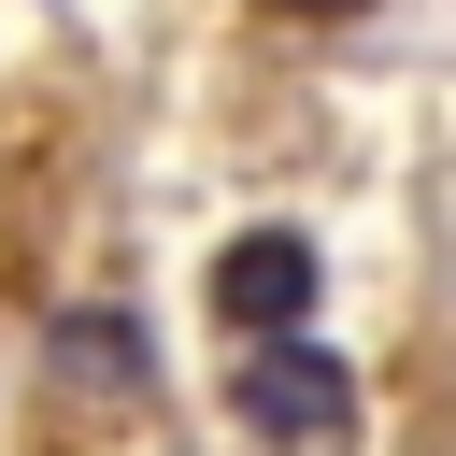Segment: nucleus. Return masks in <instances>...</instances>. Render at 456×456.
<instances>
[{"label":"nucleus","instance_id":"nucleus-1","mask_svg":"<svg viewBox=\"0 0 456 456\" xmlns=\"http://www.w3.org/2000/svg\"><path fill=\"white\" fill-rule=\"evenodd\" d=\"M228 413L271 442V456H356V370L328 342H256L228 370Z\"/></svg>","mask_w":456,"mask_h":456},{"label":"nucleus","instance_id":"nucleus-2","mask_svg":"<svg viewBox=\"0 0 456 456\" xmlns=\"http://www.w3.org/2000/svg\"><path fill=\"white\" fill-rule=\"evenodd\" d=\"M200 299H214V328L256 356V342H299V314H314V242L299 228H228L214 242V271H200Z\"/></svg>","mask_w":456,"mask_h":456},{"label":"nucleus","instance_id":"nucleus-3","mask_svg":"<svg viewBox=\"0 0 456 456\" xmlns=\"http://www.w3.org/2000/svg\"><path fill=\"white\" fill-rule=\"evenodd\" d=\"M57 370H86V385H157L142 314H57Z\"/></svg>","mask_w":456,"mask_h":456},{"label":"nucleus","instance_id":"nucleus-4","mask_svg":"<svg viewBox=\"0 0 456 456\" xmlns=\"http://www.w3.org/2000/svg\"><path fill=\"white\" fill-rule=\"evenodd\" d=\"M271 14H356V0H271Z\"/></svg>","mask_w":456,"mask_h":456}]
</instances>
